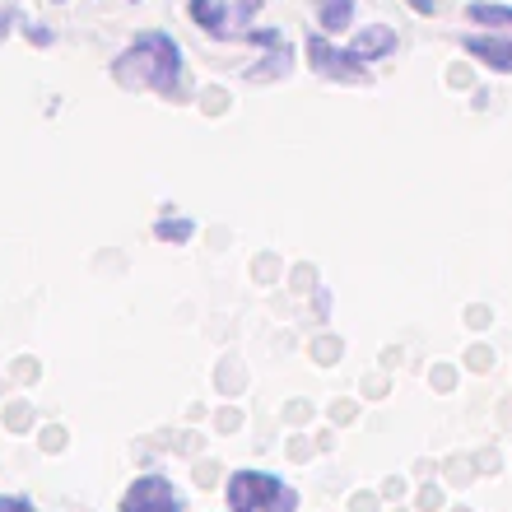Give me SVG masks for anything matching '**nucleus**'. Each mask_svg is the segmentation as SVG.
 <instances>
[{
  "instance_id": "obj_13",
  "label": "nucleus",
  "mask_w": 512,
  "mask_h": 512,
  "mask_svg": "<svg viewBox=\"0 0 512 512\" xmlns=\"http://www.w3.org/2000/svg\"><path fill=\"white\" fill-rule=\"evenodd\" d=\"M0 512H38V503L28 494H0Z\"/></svg>"
},
{
  "instance_id": "obj_2",
  "label": "nucleus",
  "mask_w": 512,
  "mask_h": 512,
  "mask_svg": "<svg viewBox=\"0 0 512 512\" xmlns=\"http://www.w3.org/2000/svg\"><path fill=\"white\" fill-rule=\"evenodd\" d=\"M229 512H298V489L284 485L275 471H233L224 485Z\"/></svg>"
},
{
  "instance_id": "obj_11",
  "label": "nucleus",
  "mask_w": 512,
  "mask_h": 512,
  "mask_svg": "<svg viewBox=\"0 0 512 512\" xmlns=\"http://www.w3.org/2000/svg\"><path fill=\"white\" fill-rule=\"evenodd\" d=\"M270 75H289V47H275V52L266 56V66L247 70V80H270Z\"/></svg>"
},
{
  "instance_id": "obj_7",
  "label": "nucleus",
  "mask_w": 512,
  "mask_h": 512,
  "mask_svg": "<svg viewBox=\"0 0 512 512\" xmlns=\"http://www.w3.org/2000/svg\"><path fill=\"white\" fill-rule=\"evenodd\" d=\"M350 52L359 56V66H373L382 56L396 52V28L391 24H364L359 28V38L350 42Z\"/></svg>"
},
{
  "instance_id": "obj_10",
  "label": "nucleus",
  "mask_w": 512,
  "mask_h": 512,
  "mask_svg": "<svg viewBox=\"0 0 512 512\" xmlns=\"http://www.w3.org/2000/svg\"><path fill=\"white\" fill-rule=\"evenodd\" d=\"M154 238L159 243H173V247H187L196 238V219L191 215H163L154 219Z\"/></svg>"
},
{
  "instance_id": "obj_18",
  "label": "nucleus",
  "mask_w": 512,
  "mask_h": 512,
  "mask_svg": "<svg viewBox=\"0 0 512 512\" xmlns=\"http://www.w3.org/2000/svg\"><path fill=\"white\" fill-rule=\"evenodd\" d=\"M135 5H140V0H135Z\"/></svg>"
},
{
  "instance_id": "obj_15",
  "label": "nucleus",
  "mask_w": 512,
  "mask_h": 512,
  "mask_svg": "<svg viewBox=\"0 0 512 512\" xmlns=\"http://www.w3.org/2000/svg\"><path fill=\"white\" fill-rule=\"evenodd\" d=\"M256 10H261V0H238V19H243V24H252Z\"/></svg>"
},
{
  "instance_id": "obj_1",
  "label": "nucleus",
  "mask_w": 512,
  "mask_h": 512,
  "mask_svg": "<svg viewBox=\"0 0 512 512\" xmlns=\"http://www.w3.org/2000/svg\"><path fill=\"white\" fill-rule=\"evenodd\" d=\"M112 80L122 84V89H154L159 98L182 103L187 98V52L163 28L135 33L122 52H117V61H112Z\"/></svg>"
},
{
  "instance_id": "obj_12",
  "label": "nucleus",
  "mask_w": 512,
  "mask_h": 512,
  "mask_svg": "<svg viewBox=\"0 0 512 512\" xmlns=\"http://www.w3.org/2000/svg\"><path fill=\"white\" fill-rule=\"evenodd\" d=\"M19 28H24V38L33 42V47H52V42H56V33L47 24H38V19H24Z\"/></svg>"
},
{
  "instance_id": "obj_4",
  "label": "nucleus",
  "mask_w": 512,
  "mask_h": 512,
  "mask_svg": "<svg viewBox=\"0 0 512 512\" xmlns=\"http://www.w3.org/2000/svg\"><path fill=\"white\" fill-rule=\"evenodd\" d=\"M303 52H308V66L317 70V75H326V80H368V66H359V56L345 47H331V42L322 38V33H308L303 38Z\"/></svg>"
},
{
  "instance_id": "obj_8",
  "label": "nucleus",
  "mask_w": 512,
  "mask_h": 512,
  "mask_svg": "<svg viewBox=\"0 0 512 512\" xmlns=\"http://www.w3.org/2000/svg\"><path fill=\"white\" fill-rule=\"evenodd\" d=\"M466 19L489 28V33H512V5H499V0H471Z\"/></svg>"
},
{
  "instance_id": "obj_17",
  "label": "nucleus",
  "mask_w": 512,
  "mask_h": 512,
  "mask_svg": "<svg viewBox=\"0 0 512 512\" xmlns=\"http://www.w3.org/2000/svg\"><path fill=\"white\" fill-rule=\"evenodd\" d=\"M52 5H70V0H52Z\"/></svg>"
},
{
  "instance_id": "obj_3",
  "label": "nucleus",
  "mask_w": 512,
  "mask_h": 512,
  "mask_svg": "<svg viewBox=\"0 0 512 512\" xmlns=\"http://www.w3.org/2000/svg\"><path fill=\"white\" fill-rule=\"evenodd\" d=\"M117 512H187V494L168 475L149 471V475H135L131 485H126Z\"/></svg>"
},
{
  "instance_id": "obj_16",
  "label": "nucleus",
  "mask_w": 512,
  "mask_h": 512,
  "mask_svg": "<svg viewBox=\"0 0 512 512\" xmlns=\"http://www.w3.org/2000/svg\"><path fill=\"white\" fill-rule=\"evenodd\" d=\"M410 10L415 14H438V0H410Z\"/></svg>"
},
{
  "instance_id": "obj_9",
  "label": "nucleus",
  "mask_w": 512,
  "mask_h": 512,
  "mask_svg": "<svg viewBox=\"0 0 512 512\" xmlns=\"http://www.w3.org/2000/svg\"><path fill=\"white\" fill-rule=\"evenodd\" d=\"M322 33H345L354 24V0H312Z\"/></svg>"
},
{
  "instance_id": "obj_5",
  "label": "nucleus",
  "mask_w": 512,
  "mask_h": 512,
  "mask_svg": "<svg viewBox=\"0 0 512 512\" xmlns=\"http://www.w3.org/2000/svg\"><path fill=\"white\" fill-rule=\"evenodd\" d=\"M461 47L471 61H480L494 75H512V33H466Z\"/></svg>"
},
{
  "instance_id": "obj_6",
  "label": "nucleus",
  "mask_w": 512,
  "mask_h": 512,
  "mask_svg": "<svg viewBox=\"0 0 512 512\" xmlns=\"http://www.w3.org/2000/svg\"><path fill=\"white\" fill-rule=\"evenodd\" d=\"M187 14H191V24L201 28V33H210L215 42H229L238 38L233 33V19H229V0H187Z\"/></svg>"
},
{
  "instance_id": "obj_14",
  "label": "nucleus",
  "mask_w": 512,
  "mask_h": 512,
  "mask_svg": "<svg viewBox=\"0 0 512 512\" xmlns=\"http://www.w3.org/2000/svg\"><path fill=\"white\" fill-rule=\"evenodd\" d=\"M14 28H19V19H14V10H0V42L10 38Z\"/></svg>"
}]
</instances>
